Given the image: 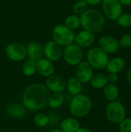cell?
I'll list each match as a JSON object with an SVG mask.
<instances>
[{
	"mask_svg": "<svg viewBox=\"0 0 131 132\" xmlns=\"http://www.w3.org/2000/svg\"><path fill=\"white\" fill-rule=\"evenodd\" d=\"M119 44L120 47L123 48H130L131 47V33H127L123 35L120 40Z\"/></svg>",
	"mask_w": 131,
	"mask_h": 132,
	"instance_id": "29",
	"label": "cell"
},
{
	"mask_svg": "<svg viewBox=\"0 0 131 132\" xmlns=\"http://www.w3.org/2000/svg\"><path fill=\"white\" fill-rule=\"evenodd\" d=\"M118 26L123 28H129L131 26V13L123 12L116 20Z\"/></svg>",
	"mask_w": 131,
	"mask_h": 132,
	"instance_id": "27",
	"label": "cell"
},
{
	"mask_svg": "<svg viewBox=\"0 0 131 132\" xmlns=\"http://www.w3.org/2000/svg\"><path fill=\"white\" fill-rule=\"evenodd\" d=\"M93 103L86 94H80L73 96L69 104V111L73 117L83 118L86 117L92 111Z\"/></svg>",
	"mask_w": 131,
	"mask_h": 132,
	"instance_id": "3",
	"label": "cell"
},
{
	"mask_svg": "<svg viewBox=\"0 0 131 132\" xmlns=\"http://www.w3.org/2000/svg\"><path fill=\"white\" fill-rule=\"evenodd\" d=\"M0 132H4V131H0Z\"/></svg>",
	"mask_w": 131,
	"mask_h": 132,
	"instance_id": "38",
	"label": "cell"
},
{
	"mask_svg": "<svg viewBox=\"0 0 131 132\" xmlns=\"http://www.w3.org/2000/svg\"><path fill=\"white\" fill-rule=\"evenodd\" d=\"M50 92L45 84L33 83L28 85L22 95V104L25 108L32 111H39L48 105Z\"/></svg>",
	"mask_w": 131,
	"mask_h": 132,
	"instance_id": "1",
	"label": "cell"
},
{
	"mask_svg": "<svg viewBox=\"0 0 131 132\" xmlns=\"http://www.w3.org/2000/svg\"><path fill=\"white\" fill-rule=\"evenodd\" d=\"M119 2L121 3V5L124 6H130L131 5V0H119Z\"/></svg>",
	"mask_w": 131,
	"mask_h": 132,
	"instance_id": "34",
	"label": "cell"
},
{
	"mask_svg": "<svg viewBox=\"0 0 131 132\" xmlns=\"http://www.w3.org/2000/svg\"><path fill=\"white\" fill-rule=\"evenodd\" d=\"M75 36L73 30L69 29L65 25H57L53 30V41L64 47L73 43Z\"/></svg>",
	"mask_w": 131,
	"mask_h": 132,
	"instance_id": "6",
	"label": "cell"
},
{
	"mask_svg": "<svg viewBox=\"0 0 131 132\" xmlns=\"http://www.w3.org/2000/svg\"><path fill=\"white\" fill-rule=\"evenodd\" d=\"M98 44L99 47L108 55L117 53L120 47L119 41L110 35H104L101 36L99 39Z\"/></svg>",
	"mask_w": 131,
	"mask_h": 132,
	"instance_id": "11",
	"label": "cell"
},
{
	"mask_svg": "<svg viewBox=\"0 0 131 132\" xmlns=\"http://www.w3.org/2000/svg\"><path fill=\"white\" fill-rule=\"evenodd\" d=\"M63 57L64 61L69 66H77L83 58V49L76 43L69 44L63 49Z\"/></svg>",
	"mask_w": 131,
	"mask_h": 132,
	"instance_id": "7",
	"label": "cell"
},
{
	"mask_svg": "<svg viewBox=\"0 0 131 132\" xmlns=\"http://www.w3.org/2000/svg\"><path fill=\"white\" fill-rule=\"evenodd\" d=\"M103 90L104 97L110 102L118 100L120 95V90L115 84H107Z\"/></svg>",
	"mask_w": 131,
	"mask_h": 132,
	"instance_id": "21",
	"label": "cell"
},
{
	"mask_svg": "<svg viewBox=\"0 0 131 132\" xmlns=\"http://www.w3.org/2000/svg\"><path fill=\"white\" fill-rule=\"evenodd\" d=\"M49 132H63L60 128H54L53 130H51Z\"/></svg>",
	"mask_w": 131,
	"mask_h": 132,
	"instance_id": "37",
	"label": "cell"
},
{
	"mask_svg": "<svg viewBox=\"0 0 131 132\" xmlns=\"http://www.w3.org/2000/svg\"><path fill=\"white\" fill-rule=\"evenodd\" d=\"M59 116L56 113H51L49 115V125L54 127L59 123Z\"/></svg>",
	"mask_w": 131,
	"mask_h": 132,
	"instance_id": "31",
	"label": "cell"
},
{
	"mask_svg": "<svg viewBox=\"0 0 131 132\" xmlns=\"http://www.w3.org/2000/svg\"><path fill=\"white\" fill-rule=\"evenodd\" d=\"M87 62L90 66L96 70L105 69L109 61V55L102 50L99 46L92 47L86 54Z\"/></svg>",
	"mask_w": 131,
	"mask_h": 132,
	"instance_id": "4",
	"label": "cell"
},
{
	"mask_svg": "<svg viewBox=\"0 0 131 132\" xmlns=\"http://www.w3.org/2000/svg\"><path fill=\"white\" fill-rule=\"evenodd\" d=\"M88 4L85 0H79L74 3L73 6V12L75 15H82L84 12H86L89 8Z\"/></svg>",
	"mask_w": 131,
	"mask_h": 132,
	"instance_id": "28",
	"label": "cell"
},
{
	"mask_svg": "<svg viewBox=\"0 0 131 132\" xmlns=\"http://www.w3.org/2000/svg\"><path fill=\"white\" fill-rule=\"evenodd\" d=\"M26 48V56L29 60L37 62L38 60L43 58V46L37 43L32 42L27 45Z\"/></svg>",
	"mask_w": 131,
	"mask_h": 132,
	"instance_id": "15",
	"label": "cell"
},
{
	"mask_svg": "<svg viewBox=\"0 0 131 132\" xmlns=\"http://www.w3.org/2000/svg\"><path fill=\"white\" fill-rule=\"evenodd\" d=\"M80 128V123L77 118L69 117L60 122V129L63 132H76Z\"/></svg>",
	"mask_w": 131,
	"mask_h": 132,
	"instance_id": "19",
	"label": "cell"
},
{
	"mask_svg": "<svg viewBox=\"0 0 131 132\" xmlns=\"http://www.w3.org/2000/svg\"><path fill=\"white\" fill-rule=\"evenodd\" d=\"M64 102V96L62 93H53L49 96L48 106L52 109L59 108Z\"/></svg>",
	"mask_w": 131,
	"mask_h": 132,
	"instance_id": "23",
	"label": "cell"
},
{
	"mask_svg": "<svg viewBox=\"0 0 131 132\" xmlns=\"http://www.w3.org/2000/svg\"><path fill=\"white\" fill-rule=\"evenodd\" d=\"M33 122L38 128H45L49 125V115L44 113H38L35 115Z\"/></svg>",
	"mask_w": 131,
	"mask_h": 132,
	"instance_id": "26",
	"label": "cell"
},
{
	"mask_svg": "<svg viewBox=\"0 0 131 132\" xmlns=\"http://www.w3.org/2000/svg\"><path fill=\"white\" fill-rule=\"evenodd\" d=\"M22 73L26 77L33 76L37 72L36 62L33 61V60H26L22 65Z\"/></svg>",
	"mask_w": 131,
	"mask_h": 132,
	"instance_id": "24",
	"label": "cell"
},
{
	"mask_svg": "<svg viewBox=\"0 0 131 132\" xmlns=\"http://www.w3.org/2000/svg\"><path fill=\"white\" fill-rule=\"evenodd\" d=\"M120 132H131V118H126L119 124Z\"/></svg>",
	"mask_w": 131,
	"mask_h": 132,
	"instance_id": "30",
	"label": "cell"
},
{
	"mask_svg": "<svg viewBox=\"0 0 131 132\" xmlns=\"http://www.w3.org/2000/svg\"><path fill=\"white\" fill-rule=\"evenodd\" d=\"M45 86L53 94L62 93L66 89V81L60 75L53 74L46 77Z\"/></svg>",
	"mask_w": 131,
	"mask_h": 132,
	"instance_id": "13",
	"label": "cell"
},
{
	"mask_svg": "<svg viewBox=\"0 0 131 132\" xmlns=\"http://www.w3.org/2000/svg\"><path fill=\"white\" fill-rule=\"evenodd\" d=\"M88 5H98L102 3L103 0H85Z\"/></svg>",
	"mask_w": 131,
	"mask_h": 132,
	"instance_id": "33",
	"label": "cell"
},
{
	"mask_svg": "<svg viewBox=\"0 0 131 132\" xmlns=\"http://www.w3.org/2000/svg\"><path fill=\"white\" fill-rule=\"evenodd\" d=\"M107 78L109 84H116L119 80L118 74L110 73H108V74H107Z\"/></svg>",
	"mask_w": 131,
	"mask_h": 132,
	"instance_id": "32",
	"label": "cell"
},
{
	"mask_svg": "<svg viewBox=\"0 0 131 132\" xmlns=\"http://www.w3.org/2000/svg\"><path fill=\"white\" fill-rule=\"evenodd\" d=\"M125 67H126L125 60L121 57L117 56L109 60L105 69L108 73L118 74L119 73L122 72L124 70Z\"/></svg>",
	"mask_w": 131,
	"mask_h": 132,
	"instance_id": "18",
	"label": "cell"
},
{
	"mask_svg": "<svg viewBox=\"0 0 131 132\" xmlns=\"http://www.w3.org/2000/svg\"><path fill=\"white\" fill-rule=\"evenodd\" d=\"M65 26L72 30H75L80 26V18L77 15H68L65 19Z\"/></svg>",
	"mask_w": 131,
	"mask_h": 132,
	"instance_id": "25",
	"label": "cell"
},
{
	"mask_svg": "<svg viewBox=\"0 0 131 132\" xmlns=\"http://www.w3.org/2000/svg\"><path fill=\"white\" fill-rule=\"evenodd\" d=\"M74 41L76 42V44L81 48L90 47L95 41V36L93 33L86 30H83L75 36Z\"/></svg>",
	"mask_w": 131,
	"mask_h": 132,
	"instance_id": "17",
	"label": "cell"
},
{
	"mask_svg": "<svg viewBox=\"0 0 131 132\" xmlns=\"http://www.w3.org/2000/svg\"><path fill=\"white\" fill-rule=\"evenodd\" d=\"M12 132H19V131H12Z\"/></svg>",
	"mask_w": 131,
	"mask_h": 132,
	"instance_id": "39",
	"label": "cell"
},
{
	"mask_svg": "<svg viewBox=\"0 0 131 132\" xmlns=\"http://www.w3.org/2000/svg\"><path fill=\"white\" fill-rule=\"evenodd\" d=\"M5 54L12 61H22L26 57V48L21 43H11L5 48Z\"/></svg>",
	"mask_w": 131,
	"mask_h": 132,
	"instance_id": "9",
	"label": "cell"
},
{
	"mask_svg": "<svg viewBox=\"0 0 131 132\" xmlns=\"http://www.w3.org/2000/svg\"><path fill=\"white\" fill-rule=\"evenodd\" d=\"M126 115L125 106L118 100L110 102L106 108V117L113 124H120L126 118Z\"/></svg>",
	"mask_w": 131,
	"mask_h": 132,
	"instance_id": "5",
	"label": "cell"
},
{
	"mask_svg": "<svg viewBox=\"0 0 131 132\" xmlns=\"http://www.w3.org/2000/svg\"><path fill=\"white\" fill-rule=\"evenodd\" d=\"M63 46L59 45L53 40H50L46 43L43 46V53L46 59L54 62L58 61L63 57Z\"/></svg>",
	"mask_w": 131,
	"mask_h": 132,
	"instance_id": "10",
	"label": "cell"
},
{
	"mask_svg": "<svg viewBox=\"0 0 131 132\" xmlns=\"http://www.w3.org/2000/svg\"><path fill=\"white\" fill-rule=\"evenodd\" d=\"M101 4L103 15L110 20L116 21L123 13V5L119 0H103Z\"/></svg>",
	"mask_w": 131,
	"mask_h": 132,
	"instance_id": "8",
	"label": "cell"
},
{
	"mask_svg": "<svg viewBox=\"0 0 131 132\" xmlns=\"http://www.w3.org/2000/svg\"><path fill=\"white\" fill-rule=\"evenodd\" d=\"M66 88L71 95L76 96L82 94L83 84L76 77H72L66 82Z\"/></svg>",
	"mask_w": 131,
	"mask_h": 132,
	"instance_id": "20",
	"label": "cell"
},
{
	"mask_svg": "<svg viewBox=\"0 0 131 132\" xmlns=\"http://www.w3.org/2000/svg\"><path fill=\"white\" fill-rule=\"evenodd\" d=\"M76 132H92V131L88 129V128H81L80 127Z\"/></svg>",
	"mask_w": 131,
	"mask_h": 132,
	"instance_id": "36",
	"label": "cell"
},
{
	"mask_svg": "<svg viewBox=\"0 0 131 132\" xmlns=\"http://www.w3.org/2000/svg\"><path fill=\"white\" fill-rule=\"evenodd\" d=\"M90 83L91 87L93 89H96V90L103 89L105 86L108 84L107 74L101 73L93 74Z\"/></svg>",
	"mask_w": 131,
	"mask_h": 132,
	"instance_id": "22",
	"label": "cell"
},
{
	"mask_svg": "<svg viewBox=\"0 0 131 132\" xmlns=\"http://www.w3.org/2000/svg\"><path fill=\"white\" fill-rule=\"evenodd\" d=\"M6 114L15 119L24 118L27 114V109L23 105V104L13 102L9 104L6 107Z\"/></svg>",
	"mask_w": 131,
	"mask_h": 132,
	"instance_id": "14",
	"label": "cell"
},
{
	"mask_svg": "<svg viewBox=\"0 0 131 132\" xmlns=\"http://www.w3.org/2000/svg\"><path fill=\"white\" fill-rule=\"evenodd\" d=\"M36 69L38 73L43 77H48L54 74L55 71L53 63L46 58H42L36 62Z\"/></svg>",
	"mask_w": 131,
	"mask_h": 132,
	"instance_id": "16",
	"label": "cell"
},
{
	"mask_svg": "<svg viewBox=\"0 0 131 132\" xmlns=\"http://www.w3.org/2000/svg\"><path fill=\"white\" fill-rule=\"evenodd\" d=\"M80 26L84 30L92 33L100 32L106 26V19L103 14L97 9H88L80 16Z\"/></svg>",
	"mask_w": 131,
	"mask_h": 132,
	"instance_id": "2",
	"label": "cell"
},
{
	"mask_svg": "<svg viewBox=\"0 0 131 132\" xmlns=\"http://www.w3.org/2000/svg\"><path fill=\"white\" fill-rule=\"evenodd\" d=\"M93 76V68L86 60H82L77 66L76 70V77L82 83H89Z\"/></svg>",
	"mask_w": 131,
	"mask_h": 132,
	"instance_id": "12",
	"label": "cell"
},
{
	"mask_svg": "<svg viewBox=\"0 0 131 132\" xmlns=\"http://www.w3.org/2000/svg\"><path fill=\"white\" fill-rule=\"evenodd\" d=\"M127 79L128 82L131 84V67H130V69L128 70V71H127Z\"/></svg>",
	"mask_w": 131,
	"mask_h": 132,
	"instance_id": "35",
	"label": "cell"
}]
</instances>
